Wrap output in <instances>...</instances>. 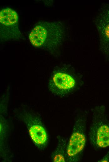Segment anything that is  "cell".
<instances>
[{
    "instance_id": "6",
    "label": "cell",
    "mask_w": 109,
    "mask_h": 162,
    "mask_svg": "<svg viewBox=\"0 0 109 162\" xmlns=\"http://www.w3.org/2000/svg\"><path fill=\"white\" fill-rule=\"evenodd\" d=\"M21 116L33 143L39 149L44 150L47 145L48 137L41 120L34 114L27 111H24Z\"/></svg>"
},
{
    "instance_id": "8",
    "label": "cell",
    "mask_w": 109,
    "mask_h": 162,
    "mask_svg": "<svg viewBox=\"0 0 109 162\" xmlns=\"http://www.w3.org/2000/svg\"><path fill=\"white\" fill-rule=\"evenodd\" d=\"M68 142L67 138L59 136L56 147L51 156V159L52 162H66V153Z\"/></svg>"
},
{
    "instance_id": "2",
    "label": "cell",
    "mask_w": 109,
    "mask_h": 162,
    "mask_svg": "<svg viewBox=\"0 0 109 162\" xmlns=\"http://www.w3.org/2000/svg\"><path fill=\"white\" fill-rule=\"evenodd\" d=\"M79 83L78 78L73 69L64 64L57 67L52 72L48 87L53 93L65 96L77 88Z\"/></svg>"
},
{
    "instance_id": "4",
    "label": "cell",
    "mask_w": 109,
    "mask_h": 162,
    "mask_svg": "<svg viewBox=\"0 0 109 162\" xmlns=\"http://www.w3.org/2000/svg\"><path fill=\"white\" fill-rule=\"evenodd\" d=\"M86 122L85 118L81 117L74 123L67 143L66 162H77L80 160L86 143Z\"/></svg>"
},
{
    "instance_id": "1",
    "label": "cell",
    "mask_w": 109,
    "mask_h": 162,
    "mask_svg": "<svg viewBox=\"0 0 109 162\" xmlns=\"http://www.w3.org/2000/svg\"><path fill=\"white\" fill-rule=\"evenodd\" d=\"M65 35L64 27L60 22L42 21L32 30L29 39L34 46L53 52L61 44Z\"/></svg>"
},
{
    "instance_id": "7",
    "label": "cell",
    "mask_w": 109,
    "mask_h": 162,
    "mask_svg": "<svg viewBox=\"0 0 109 162\" xmlns=\"http://www.w3.org/2000/svg\"><path fill=\"white\" fill-rule=\"evenodd\" d=\"M95 24L99 37L100 49L106 58H109V4L101 7Z\"/></svg>"
},
{
    "instance_id": "5",
    "label": "cell",
    "mask_w": 109,
    "mask_h": 162,
    "mask_svg": "<svg viewBox=\"0 0 109 162\" xmlns=\"http://www.w3.org/2000/svg\"><path fill=\"white\" fill-rule=\"evenodd\" d=\"M0 33L1 41L24 39L19 28L18 14L13 9L7 8L0 11Z\"/></svg>"
},
{
    "instance_id": "9",
    "label": "cell",
    "mask_w": 109,
    "mask_h": 162,
    "mask_svg": "<svg viewBox=\"0 0 109 162\" xmlns=\"http://www.w3.org/2000/svg\"><path fill=\"white\" fill-rule=\"evenodd\" d=\"M98 162H109V151Z\"/></svg>"
},
{
    "instance_id": "3",
    "label": "cell",
    "mask_w": 109,
    "mask_h": 162,
    "mask_svg": "<svg viewBox=\"0 0 109 162\" xmlns=\"http://www.w3.org/2000/svg\"><path fill=\"white\" fill-rule=\"evenodd\" d=\"M106 113L104 106L97 108L89 130V136L91 144L97 149L109 146V122Z\"/></svg>"
}]
</instances>
